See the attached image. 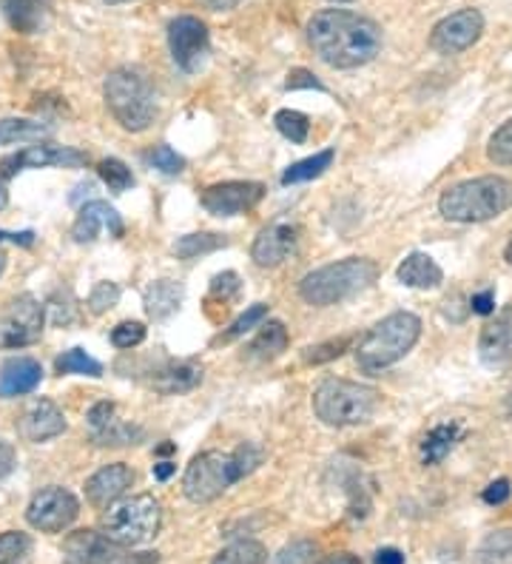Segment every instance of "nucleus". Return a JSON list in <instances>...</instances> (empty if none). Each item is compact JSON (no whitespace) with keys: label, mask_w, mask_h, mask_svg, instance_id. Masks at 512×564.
<instances>
[{"label":"nucleus","mask_w":512,"mask_h":564,"mask_svg":"<svg viewBox=\"0 0 512 564\" xmlns=\"http://www.w3.org/2000/svg\"><path fill=\"white\" fill-rule=\"evenodd\" d=\"M80 514L78 496L66 490V487H43L32 496L26 508V522L35 530L43 533H60V530L69 528Z\"/></svg>","instance_id":"obj_10"},{"label":"nucleus","mask_w":512,"mask_h":564,"mask_svg":"<svg viewBox=\"0 0 512 564\" xmlns=\"http://www.w3.org/2000/svg\"><path fill=\"white\" fill-rule=\"evenodd\" d=\"M262 448L251 442H242L237 451H205L200 456L191 459V465L185 467L183 476V494L189 496L194 505H208V501L219 499L231 485L239 480H246L248 473H253L262 465Z\"/></svg>","instance_id":"obj_2"},{"label":"nucleus","mask_w":512,"mask_h":564,"mask_svg":"<svg viewBox=\"0 0 512 564\" xmlns=\"http://www.w3.org/2000/svg\"><path fill=\"white\" fill-rule=\"evenodd\" d=\"M268 317V305L265 303H257V305H251V308L246 311V314H242V317H237L231 323V328H228V331L225 334H219V339L217 342H231V339H239V337H246L248 331H251V328H257V325L262 323V319Z\"/></svg>","instance_id":"obj_38"},{"label":"nucleus","mask_w":512,"mask_h":564,"mask_svg":"<svg viewBox=\"0 0 512 564\" xmlns=\"http://www.w3.org/2000/svg\"><path fill=\"white\" fill-rule=\"evenodd\" d=\"M376 408H379V394L362 382L325 380L314 391V414L330 428L371 422Z\"/></svg>","instance_id":"obj_7"},{"label":"nucleus","mask_w":512,"mask_h":564,"mask_svg":"<svg viewBox=\"0 0 512 564\" xmlns=\"http://www.w3.org/2000/svg\"><path fill=\"white\" fill-rule=\"evenodd\" d=\"M421 337V319L410 311H396L376 323L356 348V362L365 374H379L405 360Z\"/></svg>","instance_id":"obj_5"},{"label":"nucleus","mask_w":512,"mask_h":564,"mask_svg":"<svg viewBox=\"0 0 512 564\" xmlns=\"http://www.w3.org/2000/svg\"><path fill=\"white\" fill-rule=\"evenodd\" d=\"M376 280H379L376 262L367 257H348V260L330 262V266L305 274L299 282V296L308 305L325 308V305L344 303V300L362 294Z\"/></svg>","instance_id":"obj_4"},{"label":"nucleus","mask_w":512,"mask_h":564,"mask_svg":"<svg viewBox=\"0 0 512 564\" xmlns=\"http://www.w3.org/2000/svg\"><path fill=\"white\" fill-rule=\"evenodd\" d=\"M478 353L487 368H507L512 362V308L485 325L478 339Z\"/></svg>","instance_id":"obj_21"},{"label":"nucleus","mask_w":512,"mask_h":564,"mask_svg":"<svg viewBox=\"0 0 512 564\" xmlns=\"http://www.w3.org/2000/svg\"><path fill=\"white\" fill-rule=\"evenodd\" d=\"M200 3H203L205 9H211V12H231L239 0H200Z\"/></svg>","instance_id":"obj_54"},{"label":"nucleus","mask_w":512,"mask_h":564,"mask_svg":"<svg viewBox=\"0 0 512 564\" xmlns=\"http://www.w3.org/2000/svg\"><path fill=\"white\" fill-rule=\"evenodd\" d=\"M512 496V487L507 480H496L490 482V485L485 487V494H481V499L487 501V505H492V508H499V505H504L507 499Z\"/></svg>","instance_id":"obj_49"},{"label":"nucleus","mask_w":512,"mask_h":564,"mask_svg":"<svg viewBox=\"0 0 512 564\" xmlns=\"http://www.w3.org/2000/svg\"><path fill=\"white\" fill-rule=\"evenodd\" d=\"M43 323H46V314L35 296H14L0 311V348L35 346L43 334Z\"/></svg>","instance_id":"obj_9"},{"label":"nucleus","mask_w":512,"mask_h":564,"mask_svg":"<svg viewBox=\"0 0 512 564\" xmlns=\"http://www.w3.org/2000/svg\"><path fill=\"white\" fill-rule=\"evenodd\" d=\"M146 382L157 394H185L203 382V365L197 360H162L148 371Z\"/></svg>","instance_id":"obj_17"},{"label":"nucleus","mask_w":512,"mask_h":564,"mask_svg":"<svg viewBox=\"0 0 512 564\" xmlns=\"http://www.w3.org/2000/svg\"><path fill=\"white\" fill-rule=\"evenodd\" d=\"M148 162H151V166H155V169L166 177H177L185 171V160L177 155L171 146H157L155 151L148 155Z\"/></svg>","instance_id":"obj_41"},{"label":"nucleus","mask_w":512,"mask_h":564,"mask_svg":"<svg viewBox=\"0 0 512 564\" xmlns=\"http://www.w3.org/2000/svg\"><path fill=\"white\" fill-rule=\"evenodd\" d=\"M57 374H80V376H103V365L94 357L83 351V348H71L64 357H57L55 362Z\"/></svg>","instance_id":"obj_33"},{"label":"nucleus","mask_w":512,"mask_h":564,"mask_svg":"<svg viewBox=\"0 0 512 564\" xmlns=\"http://www.w3.org/2000/svg\"><path fill=\"white\" fill-rule=\"evenodd\" d=\"M373 564H405V553L396 551V548H382L373 556Z\"/></svg>","instance_id":"obj_52"},{"label":"nucleus","mask_w":512,"mask_h":564,"mask_svg":"<svg viewBox=\"0 0 512 564\" xmlns=\"http://www.w3.org/2000/svg\"><path fill=\"white\" fill-rule=\"evenodd\" d=\"M143 437L140 428L134 425H123L114 419L112 425H105L103 430H92V442L98 448H126V444H137V439Z\"/></svg>","instance_id":"obj_34"},{"label":"nucleus","mask_w":512,"mask_h":564,"mask_svg":"<svg viewBox=\"0 0 512 564\" xmlns=\"http://www.w3.org/2000/svg\"><path fill=\"white\" fill-rule=\"evenodd\" d=\"M49 308H52V323H55V325L71 323V319H75V296L66 291L64 303H60V296L55 294V296H52Z\"/></svg>","instance_id":"obj_47"},{"label":"nucleus","mask_w":512,"mask_h":564,"mask_svg":"<svg viewBox=\"0 0 512 564\" xmlns=\"http://www.w3.org/2000/svg\"><path fill=\"white\" fill-rule=\"evenodd\" d=\"M162 508L151 494H137L109 505L103 516V533L120 548H137L160 533Z\"/></svg>","instance_id":"obj_8"},{"label":"nucleus","mask_w":512,"mask_h":564,"mask_svg":"<svg viewBox=\"0 0 512 564\" xmlns=\"http://www.w3.org/2000/svg\"><path fill=\"white\" fill-rule=\"evenodd\" d=\"M183 303V285L171 280H157L148 285L146 291V314L155 323L169 319L177 308Z\"/></svg>","instance_id":"obj_25"},{"label":"nucleus","mask_w":512,"mask_h":564,"mask_svg":"<svg viewBox=\"0 0 512 564\" xmlns=\"http://www.w3.org/2000/svg\"><path fill=\"white\" fill-rule=\"evenodd\" d=\"M308 43L330 69H359L382 52V29L351 9H322L308 21Z\"/></svg>","instance_id":"obj_1"},{"label":"nucleus","mask_w":512,"mask_h":564,"mask_svg":"<svg viewBox=\"0 0 512 564\" xmlns=\"http://www.w3.org/2000/svg\"><path fill=\"white\" fill-rule=\"evenodd\" d=\"M316 556V544L308 539H299V542H291L288 548H282L276 553L274 564H310Z\"/></svg>","instance_id":"obj_45"},{"label":"nucleus","mask_w":512,"mask_h":564,"mask_svg":"<svg viewBox=\"0 0 512 564\" xmlns=\"http://www.w3.org/2000/svg\"><path fill=\"white\" fill-rule=\"evenodd\" d=\"M169 49L183 71H197L208 57V29L194 14H180L169 26Z\"/></svg>","instance_id":"obj_12"},{"label":"nucleus","mask_w":512,"mask_h":564,"mask_svg":"<svg viewBox=\"0 0 512 564\" xmlns=\"http://www.w3.org/2000/svg\"><path fill=\"white\" fill-rule=\"evenodd\" d=\"M211 564H268V551L257 539H239L219 551Z\"/></svg>","instance_id":"obj_32"},{"label":"nucleus","mask_w":512,"mask_h":564,"mask_svg":"<svg viewBox=\"0 0 512 564\" xmlns=\"http://www.w3.org/2000/svg\"><path fill=\"white\" fill-rule=\"evenodd\" d=\"M103 3H112V7H117V3H128V0H103Z\"/></svg>","instance_id":"obj_62"},{"label":"nucleus","mask_w":512,"mask_h":564,"mask_svg":"<svg viewBox=\"0 0 512 564\" xmlns=\"http://www.w3.org/2000/svg\"><path fill=\"white\" fill-rule=\"evenodd\" d=\"M478 564H512V528L492 530L476 551Z\"/></svg>","instance_id":"obj_30"},{"label":"nucleus","mask_w":512,"mask_h":564,"mask_svg":"<svg viewBox=\"0 0 512 564\" xmlns=\"http://www.w3.org/2000/svg\"><path fill=\"white\" fill-rule=\"evenodd\" d=\"M265 198V185L253 180H228V183L208 185L203 191V208L214 217H237V214L251 212L253 205Z\"/></svg>","instance_id":"obj_14"},{"label":"nucleus","mask_w":512,"mask_h":564,"mask_svg":"<svg viewBox=\"0 0 512 564\" xmlns=\"http://www.w3.org/2000/svg\"><path fill=\"white\" fill-rule=\"evenodd\" d=\"M470 308L476 311V314H492V311H496V291L492 289H487V291H481V294H476L470 300Z\"/></svg>","instance_id":"obj_50"},{"label":"nucleus","mask_w":512,"mask_h":564,"mask_svg":"<svg viewBox=\"0 0 512 564\" xmlns=\"http://www.w3.org/2000/svg\"><path fill=\"white\" fill-rule=\"evenodd\" d=\"M3 269H7V255L0 251V274H3Z\"/></svg>","instance_id":"obj_59"},{"label":"nucleus","mask_w":512,"mask_h":564,"mask_svg":"<svg viewBox=\"0 0 512 564\" xmlns=\"http://www.w3.org/2000/svg\"><path fill=\"white\" fill-rule=\"evenodd\" d=\"M89 428L92 430H103L105 425L114 422V405L112 403H98L89 408V417H86Z\"/></svg>","instance_id":"obj_48"},{"label":"nucleus","mask_w":512,"mask_h":564,"mask_svg":"<svg viewBox=\"0 0 512 564\" xmlns=\"http://www.w3.org/2000/svg\"><path fill=\"white\" fill-rule=\"evenodd\" d=\"M55 135V126L43 121H29V117H3L0 121V146H14V143H41Z\"/></svg>","instance_id":"obj_26"},{"label":"nucleus","mask_w":512,"mask_h":564,"mask_svg":"<svg viewBox=\"0 0 512 564\" xmlns=\"http://www.w3.org/2000/svg\"><path fill=\"white\" fill-rule=\"evenodd\" d=\"M322 564H362V562H359V556H353V553H333V556L325 559Z\"/></svg>","instance_id":"obj_55"},{"label":"nucleus","mask_w":512,"mask_h":564,"mask_svg":"<svg viewBox=\"0 0 512 564\" xmlns=\"http://www.w3.org/2000/svg\"><path fill=\"white\" fill-rule=\"evenodd\" d=\"M237 294H239V274H234V271H225V274H217V277H214V282H211L208 303H214V300H217V303L223 305V311H225V308H228V303H231Z\"/></svg>","instance_id":"obj_42"},{"label":"nucleus","mask_w":512,"mask_h":564,"mask_svg":"<svg viewBox=\"0 0 512 564\" xmlns=\"http://www.w3.org/2000/svg\"><path fill=\"white\" fill-rule=\"evenodd\" d=\"M32 553V539L21 530H7L0 533V564H26Z\"/></svg>","instance_id":"obj_35"},{"label":"nucleus","mask_w":512,"mask_h":564,"mask_svg":"<svg viewBox=\"0 0 512 564\" xmlns=\"http://www.w3.org/2000/svg\"><path fill=\"white\" fill-rule=\"evenodd\" d=\"M228 246L223 234H211V232H200V234H185L180 240L174 242V255L180 260H197V257L211 255V251H219V248Z\"/></svg>","instance_id":"obj_31"},{"label":"nucleus","mask_w":512,"mask_h":564,"mask_svg":"<svg viewBox=\"0 0 512 564\" xmlns=\"http://www.w3.org/2000/svg\"><path fill=\"white\" fill-rule=\"evenodd\" d=\"M330 3H351V0H330Z\"/></svg>","instance_id":"obj_63"},{"label":"nucleus","mask_w":512,"mask_h":564,"mask_svg":"<svg viewBox=\"0 0 512 564\" xmlns=\"http://www.w3.org/2000/svg\"><path fill=\"white\" fill-rule=\"evenodd\" d=\"M89 162L86 151H78L71 146H57V143L41 140L35 146H26L14 155L0 160V177L12 180L14 174H21L26 169H46V166H64V169H80Z\"/></svg>","instance_id":"obj_11"},{"label":"nucleus","mask_w":512,"mask_h":564,"mask_svg":"<svg viewBox=\"0 0 512 564\" xmlns=\"http://www.w3.org/2000/svg\"><path fill=\"white\" fill-rule=\"evenodd\" d=\"M348 348H351V337L328 339V342H322V346L305 348L303 360L308 362V365H322V362H330V360H337V357H342Z\"/></svg>","instance_id":"obj_40"},{"label":"nucleus","mask_w":512,"mask_h":564,"mask_svg":"<svg viewBox=\"0 0 512 564\" xmlns=\"http://www.w3.org/2000/svg\"><path fill=\"white\" fill-rule=\"evenodd\" d=\"M504 255H507V262H512V240H510V246H507Z\"/></svg>","instance_id":"obj_60"},{"label":"nucleus","mask_w":512,"mask_h":564,"mask_svg":"<svg viewBox=\"0 0 512 564\" xmlns=\"http://www.w3.org/2000/svg\"><path fill=\"white\" fill-rule=\"evenodd\" d=\"M487 157L496 166H512V117L501 128H496V135L490 137L487 146Z\"/></svg>","instance_id":"obj_39"},{"label":"nucleus","mask_w":512,"mask_h":564,"mask_svg":"<svg viewBox=\"0 0 512 564\" xmlns=\"http://www.w3.org/2000/svg\"><path fill=\"white\" fill-rule=\"evenodd\" d=\"M274 123H276V128H280V135L288 137L291 143L308 140L310 121L305 117L303 112H296V109H282V112H276Z\"/></svg>","instance_id":"obj_37"},{"label":"nucleus","mask_w":512,"mask_h":564,"mask_svg":"<svg viewBox=\"0 0 512 564\" xmlns=\"http://www.w3.org/2000/svg\"><path fill=\"white\" fill-rule=\"evenodd\" d=\"M396 277H399L401 285H408V289H435V285H442L444 280L439 262L430 255H421V251L405 257V262L399 266Z\"/></svg>","instance_id":"obj_24"},{"label":"nucleus","mask_w":512,"mask_h":564,"mask_svg":"<svg viewBox=\"0 0 512 564\" xmlns=\"http://www.w3.org/2000/svg\"><path fill=\"white\" fill-rule=\"evenodd\" d=\"M43 368L32 357H12L0 365V396H26L41 385Z\"/></svg>","instance_id":"obj_22"},{"label":"nucleus","mask_w":512,"mask_h":564,"mask_svg":"<svg viewBox=\"0 0 512 564\" xmlns=\"http://www.w3.org/2000/svg\"><path fill=\"white\" fill-rule=\"evenodd\" d=\"M333 148H325V151H316L314 157H305V160L294 162L285 169L282 174V185H294V183H308V180H316V177H322L325 171L330 169V162H333Z\"/></svg>","instance_id":"obj_29"},{"label":"nucleus","mask_w":512,"mask_h":564,"mask_svg":"<svg viewBox=\"0 0 512 564\" xmlns=\"http://www.w3.org/2000/svg\"><path fill=\"white\" fill-rule=\"evenodd\" d=\"M174 471H177L174 462H160V465H155V476H157V480H160V482L169 480V476H171V473H174Z\"/></svg>","instance_id":"obj_56"},{"label":"nucleus","mask_w":512,"mask_h":564,"mask_svg":"<svg viewBox=\"0 0 512 564\" xmlns=\"http://www.w3.org/2000/svg\"><path fill=\"white\" fill-rule=\"evenodd\" d=\"M507 414H510V419H512V394H510V399H507Z\"/></svg>","instance_id":"obj_61"},{"label":"nucleus","mask_w":512,"mask_h":564,"mask_svg":"<svg viewBox=\"0 0 512 564\" xmlns=\"http://www.w3.org/2000/svg\"><path fill=\"white\" fill-rule=\"evenodd\" d=\"M66 430L64 410L57 408L52 399H35L18 419V433L26 442H46V439L60 437Z\"/></svg>","instance_id":"obj_18"},{"label":"nucleus","mask_w":512,"mask_h":564,"mask_svg":"<svg viewBox=\"0 0 512 564\" xmlns=\"http://www.w3.org/2000/svg\"><path fill=\"white\" fill-rule=\"evenodd\" d=\"M123 556V548L100 530H75L64 542L66 564H112Z\"/></svg>","instance_id":"obj_16"},{"label":"nucleus","mask_w":512,"mask_h":564,"mask_svg":"<svg viewBox=\"0 0 512 564\" xmlns=\"http://www.w3.org/2000/svg\"><path fill=\"white\" fill-rule=\"evenodd\" d=\"M143 339H146V325L134 323V319H128V323H120L117 328L112 331L114 348H123V351H128V348H137Z\"/></svg>","instance_id":"obj_44"},{"label":"nucleus","mask_w":512,"mask_h":564,"mask_svg":"<svg viewBox=\"0 0 512 564\" xmlns=\"http://www.w3.org/2000/svg\"><path fill=\"white\" fill-rule=\"evenodd\" d=\"M12 471H14V448L7 442V439H0V482L7 480Z\"/></svg>","instance_id":"obj_51"},{"label":"nucleus","mask_w":512,"mask_h":564,"mask_svg":"<svg viewBox=\"0 0 512 564\" xmlns=\"http://www.w3.org/2000/svg\"><path fill=\"white\" fill-rule=\"evenodd\" d=\"M157 453H174V444H171V442L160 444V448H157Z\"/></svg>","instance_id":"obj_58"},{"label":"nucleus","mask_w":512,"mask_h":564,"mask_svg":"<svg viewBox=\"0 0 512 564\" xmlns=\"http://www.w3.org/2000/svg\"><path fill=\"white\" fill-rule=\"evenodd\" d=\"M120 303V285L117 282H98L89 294V311L92 314H105L109 308Z\"/></svg>","instance_id":"obj_43"},{"label":"nucleus","mask_w":512,"mask_h":564,"mask_svg":"<svg viewBox=\"0 0 512 564\" xmlns=\"http://www.w3.org/2000/svg\"><path fill=\"white\" fill-rule=\"evenodd\" d=\"M0 12L18 35H35L49 21L52 0H0Z\"/></svg>","instance_id":"obj_23"},{"label":"nucleus","mask_w":512,"mask_h":564,"mask_svg":"<svg viewBox=\"0 0 512 564\" xmlns=\"http://www.w3.org/2000/svg\"><path fill=\"white\" fill-rule=\"evenodd\" d=\"M105 106L126 132H146L157 117L155 89L137 69H114L103 86Z\"/></svg>","instance_id":"obj_6"},{"label":"nucleus","mask_w":512,"mask_h":564,"mask_svg":"<svg viewBox=\"0 0 512 564\" xmlns=\"http://www.w3.org/2000/svg\"><path fill=\"white\" fill-rule=\"evenodd\" d=\"M299 246V228L291 223H274V226L262 228L260 237L253 240L251 257L260 269H276L288 260Z\"/></svg>","instance_id":"obj_15"},{"label":"nucleus","mask_w":512,"mask_h":564,"mask_svg":"<svg viewBox=\"0 0 512 564\" xmlns=\"http://www.w3.org/2000/svg\"><path fill=\"white\" fill-rule=\"evenodd\" d=\"M481 32H485V14L478 9H462L435 23L430 32V46L439 55H462L473 43H478Z\"/></svg>","instance_id":"obj_13"},{"label":"nucleus","mask_w":512,"mask_h":564,"mask_svg":"<svg viewBox=\"0 0 512 564\" xmlns=\"http://www.w3.org/2000/svg\"><path fill=\"white\" fill-rule=\"evenodd\" d=\"M98 171L100 180H103V183L109 185V191H114V194H123V191H128L134 185L132 169H128L123 160H117V157H105L98 166Z\"/></svg>","instance_id":"obj_36"},{"label":"nucleus","mask_w":512,"mask_h":564,"mask_svg":"<svg viewBox=\"0 0 512 564\" xmlns=\"http://www.w3.org/2000/svg\"><path fill=\"white\" fill-rule=\"evenodd\" d=\"M109 232L112 237H123L126 234V226H123V217L114 212L112 205L103 203V200H92V203H86L80 208L78 219H75V226H71V237L75 242H94L98 240L100 232Z\"/></svg>","instance_id":"obj_19"},{"label":"nucleus","mask_w":512,"mask_h":564,"mask_svg":"<svg viewBox=\"0 0 512 564\" xmlns=\"http://www.w3.org/2000/svg\"><path fill=\"white\" fill-rule=\"evenodd\" d=\"M291 337L288 331H285V325L282 323H265L262 325V331L253 337V342L248 346V357L257 362H271L276 360L285 348H288Z\"/></svg>","instance_id":"obj_27"},{"label":"nucleus","mask_w":512,"mask_h":564,"mask_svg":"<svg viewBox=\"0 0 512 564\" xmlns=\"http://www.w3.org/2000/svg\"><path fill=\"white\" fill-rule=\"evenodd\" d=\"M7 203H9V180L0 177V212L7 208Z\"/></svg>","instance_id":"obj_57"},{"label":"nucleus","mask_w":512,"mask_h":564,"mask_svg":"<svg viewBox=\"0 0 512 564\" xmlns=\"http://www.w3.org/2000/svg\"><path fill=\"white\" fill-rule=\"evenodd\" d=\"M0 240H9L14 242V246H32L35 242V232H21V234H7V232H0Z\"/></svg>","instance_id":"obj_53"},{"label":"nucleus","mask_w":512,"mask_h":564,"mask_svg":"<svg viewBox=\"0 0 512 564\" xmlns=\"http://www.w3.org/2000/svg\"><path fill=\"white\" fill-rule=\"evenodd\" d=\"M512 208V183L507 177L487 174L464 180L439 198V212L450 223H485Z\"/></svg>","instance_id":"obj_3"},{"label":"nucleus","mask_w":512,"mask_h":564,"mask_svg":"<svg viewBox=\"0 0 512 564\" xmlns=\"http://www.w3.org/2000/svg\"><path fill=\"white\" fill-rule=\"evenodd\" d=\"M134 485V471L123 462H114V465H105L94 473L92 480L86 482V499L89 505L98 510H105L109 505L126 494L128 487Z\"/></svg>","instance_id":"obj_20"},{"label":"nucleus","mask_w":512,"mask_h":564,"mask_svg":"<svg viewBox=\"0 0 512 564\" xmlns=\"http://www.w3.org/2000/svg\"><path fill=\"white\" fill-rule=\"evenodd\" d=\"M285 89H288V92H296V89H316V92H325V83L322 80L314 78V71L294 69V71H288Z\"/></svg>","instance_id":"obj_46"},{"label":"nucleus","mask_w":512,"mask_h":564,"mask_svg":"<svg viewBox=\"0 0 512 564\" xmlns=\"http://www.w3.org/2000/svg\"><path fill=\"white\" fill-rule=\"evenodd\" d=\"M458 437H462L458 425H439V428L430 430L424 442H421V462L424 465H439L453 451V444L458 442Z\"/></svg>","instance_id":"obj_28"}]
</instances>
